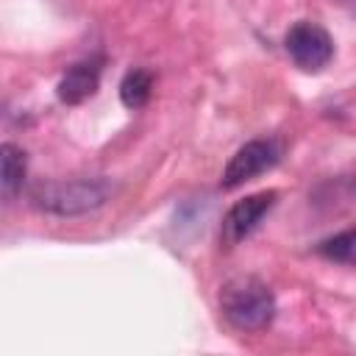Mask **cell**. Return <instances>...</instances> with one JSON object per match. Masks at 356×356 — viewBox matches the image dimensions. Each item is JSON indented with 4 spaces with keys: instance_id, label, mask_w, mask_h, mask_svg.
I'll return each instance as SVG.
<instances>
[{
    "instance_id": "2",
    "label": "cell",
    "mask_w": 356,
    "mask_h": 356,
    "mask_svg": "<svg viewBox=\"0 0 356 356\" xmlns=\"http://www.w3.org/2000/svg\"><path fill=\"white\" fill-rule=\"evenodd\" d=\"M106 197H108V184L106 181H89V178L47 181V184H39L31 195L33 206H39L42 211H50V214H61V217L92 211Z\"/></svg>"
},
{
    "instance_id": "4",
    "label": "cell",
    "mask_w": 356,
    "mask_h": 356,
    "mask_svg": "<svg viewBox=\"0 0 356 356\" xmlns=\"http://www.w3.org/2000/svg\"><path fill=\"white\" fill-rule=\"evenodd\" d=\"M281 159V145L275 139H253L248 145H242L225 164L222 170V181L220 186L222 189H236L242 186L245 181L273 170Z\"/></svg>"
},
{
    "instance_id": "6",
    "label": "cell",
    "mask_w": 356,
    "mask_h": 356,
    "mask_svg": "<svg viewBox=\"0 0 356 356\" xmlns=\"http://www.w3.org/2000/svg\"><path fill=\"white\" fill-rule=\"evenodd\" d=\"M100 70H103L100 58H86V61L72 64L56 86L58 100L67 103V106H78V103L89 100L100 86Z\"/></svg>"
},
{
    "instance_id": "8",
    "label": "cell",
    "mask_w": 356,
    "mask_h": 356,
    "mask_svg": "<svg viewBox=\"0 0 356 356\" xmlns=\"http://www.w3.org/2000/svg\"><path fill=\"white\" fill-rule=\"evenodd\" d=\"M153 95V72L150 70H128L125 78L120 81V100L128 108H142Z\"/></svg>"
},
{
    "instance_id": "1",
    "label": "cell",
    "mask_w": 356,
    "mask_h": 356,
    "mask_svg": "<svg viewBox=\"0 0 356 356\" xmlns=\"http://www.w3.org/2000/svg\"><path fill=\"white\" fill-rule=\"evenodd\" d=\"M222 317L239 331H261L275 317V298L256 275H236L220 289Z\"/></svg>"
},
{
    "instance_id": "9",
    "label": "cell",
    "mask_w": 356,
    "mask_h": 356,
    "mask_svg": "<svg viewBox=\"0 0 356 356\" xmlns=\"http://www.w3.org/2000/svg\"><path fill=\"white\" fill-rule=\"evenodd\" d=\"M317 253L328 261L356 264V228H348V231H339V234L323 239L317 245Z\"/></svg>"
},
{
    "instance_id": "5",
    "label": "cell",
    "mask_w": 356,
    "mask_h": 356,
    "mask_svg": "<svg viewBox=\"0 0 356 356\" xmlns=\"http://www.w3.org/2000/svg\"><path fill=\"white\" fill-rule=\"evenodd\" d=\"M275 197H278L275 189H264V192H256V195H248V197L236 200L228 209V214L222 217V231H220L222 245L234 248L236 242L250 236L259 228V222L267 217V211L275 206Z\"/></svg>"
},
{
    "instance_id": "3",
    "label": "cell",
    "mask_w": 356,
    "mask_h": 356,
    "mask_svg": "<svg viewBox=\"0 0 356 356\" xmlns=\"http://www.w3.org/2000/svg\"><path fill=\"white\" fill-rule=\"evenodd\" d=\"M284 47L289 53V58L295 61V67H300L303 72H320L331 64L334 58V39L331 33L309 19L295 22L286 36H284Z\"/></svg>"
},
{
    "instance_id": "7",
    "label": "cell",
    "mask_w": 356,
    "mask_h": 356,
    "mask_svg": "<svg viewBox=\"0 0 356 356\" xmlns=\"http://www.w3.org/2000/svg\"><path fill=\"white\" fill-rule=\"evenodd\" d=\"M28 172V156L19 145L3 142L0 147V189L6 200H14V195L22 189Z\"/></svg>"
}]
</instances>
